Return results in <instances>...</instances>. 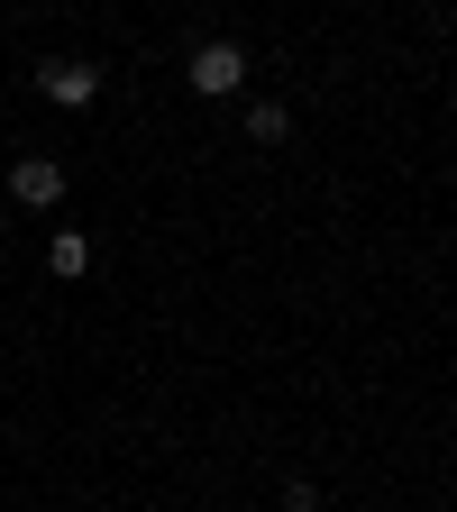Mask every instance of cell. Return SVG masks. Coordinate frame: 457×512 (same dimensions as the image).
Instances as JSON below:
<instances>
[{"label":"cell","instance_id":"obj_1","mask_svg":"<svg viewBox=\"0 0 457 512\" xmlns=\"http://www.w3.org/2000/svg\"><path fill=\"white\" fill-rule=\"evenodd\" d=\"M183 83L202 92V101H229V92L247 83V46H238V37H202V46H192V64H183Z\"/></svg>","mask_w":457,"mask_h":512},{"label":"cell","instance_id":"obj_2","mask_svg":"<svg viewBox=\"0 0 457 512\" xmlns=\"http://www.w3.org/2000/svg\"><path fill=\"white\" fill-rule=\"evenodd\" d=\"M37 92H46L55 110H92V101H101V64H83V55H46V64H37Z\"/></svg>","mask_w":457,"mask_h":512},{"label":"cell","instance_id":"obj_3","mask_svg":"<svg viewBox=\"0 0 457 512\" xmlns=\"http://www.w3.org/2000/svg\"><path fill=\"white\" fill-rule=\"evenodd\" d=\"M64 183H74V174H64V156H19V165H10V202H19V211H55Z\"/></svg>","mask_w":457,"mask_h":512},{"label":"cell","instance_id":"obj_4","mask_svg":"<svg viewBox=\"0 0 457 512\" xmlns=\"http://www.w3.org/2000/svg\"><path fill=\"white\" fill-rule=\"evenodd\" d=\"M46 275H55V284H83V275H92V238H83V229H55V238H46Z\"/></svg>","mask_w":457,"mask_h":512},{"label":"cell","instance_id":"obj_5","mask_svg":"<svg viewBox=\"0 0 457 512\" xmlns=\"http://www.w3.org/2000/svg\"><path fill=\"white\" fill-rule=\"evenodd\" d=\"M247 138H256V147H284V138H293V110H284V101H247Z\"/></svg>","mask_w":457,"mask_h":512},{"label":"cell","instance_id":"obj_6","mask_svg":"<svg viewBox=\"0 0 457 512\" xmlns=\"http://www.w3.org/2000/svg\"><path fill=\"white\" fill-rule=\"evenodd\" d=\"M275 512H320V494H311V485H284V503H275Z\"/></svg>","mask_w":457,"mask_h":512},{"label":"cell","instance_id":"obj_7","mask_svg":"<svg viewBox=\"0 0 457 512\" xmlns=\"http://www.w3.org/2000/svg\"><path fill=\"white\" fill-rule=\"evenodd\" d=\"M448 512H457V503H448Z\"/></svg>","mask_w":457,"mask_h":512}]
</instances>
